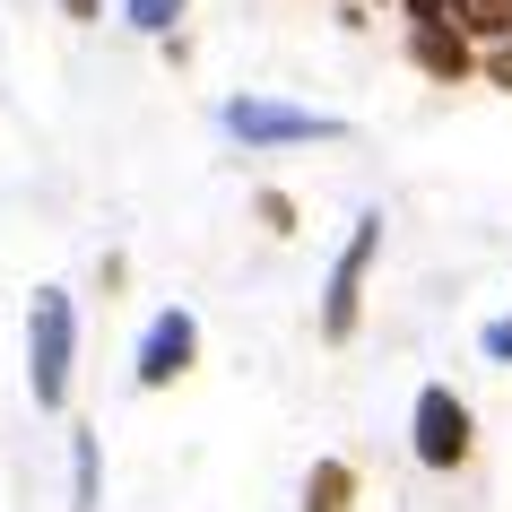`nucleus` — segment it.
Instances as JSON below:
<instances>
[{
	"mask_svg": "<svg viewBox=\"0 0 512 512\" xmlns=\"http://www.w3.org/2000/svg\"><path fill=\"white\" fill-rule=\"evenodd\" d=\"M374 252H382V217L365 209V217L348 226V243H339L330 278H322V339H330V348H348L356 313H365V278H374Z\"/></svg>",
	"mask_w": 512,
	"mask_h": 512,
	"instance_id": "3",
	"label": "nucleus"
},
{
	"mask_svg": "<svg viewBox=\"0 0 512 512\" xmlns=\"http://www.w3.org/2000/svg\"><path fill=\"white\" fill-rule=\"evenodd\" d=\"M191 365H200V322H191L183 304L148 313V330H139V348H131V391H174Z\"/></svg>",
	"mask_w": 512,
	"mask_h": 512,
	"instance_id": "5",
	"label": "nucleus"
},
{
	"mask_svg": "<svg viewBox=\"0 0 512 512\" xmlns=\"http://www.w3.org/2000/svg\"><path fill=\"white\" fill-rule=\"evenodd\" d=\"M217 131L243 139V148H322V139H348V122L339 113H304L287 96H226Z\"/></svg>",
	"mask_w": 512,
	"mask_h": 512,
	"instance_id": "2",
	"label": "nucleus"
},
{
	"mask_svg": "<svg viewBox=\"0 0 512 512\" xmlns=\"http://www.w3.org/2000/svg\"><path fill=\"white\" fill-rule=\"evenodd\" d=\"M408 18H452V0H400Z\"/></svg>",
	"mask_w": 512,
	"mask_h": 512,
	"instance_id": "12",
	"label": "nucleus"
},
{
	"mask_svg": "<svg viewBox=\"0 0 512 512\" xmlns=\"http://www.w3.org/2000/svg\"><path fill=\"white\" fill-rule=\"evenodd\" d=\"M122 18H131L139 35H174L191 18V0H122Z\"/></svg>",
	"mask_w": 512,
	"mask_h": 512,
	"instance_id": "9",
	"label": "nucleus"
},
{
	"mask_svg": "<svg viewBox=\"0 0 512 512\" xmlns=\"http://www.w3.org/2000/svg\"><path fill=\"white\" fill-rule=\"evenodd\" d=\"M469 443H478L469 400H460L452 382H426V391H417V408H408V452H417V469H460V460H469Z\"/></svg>",
	"mask_w": 512,
	"mask_h": 512,
	"instance_id": "4",
	"label": "nucleus"
},
{
	"mask_svg": "<svg viewBox=\"0 0 512 512\" xmlns=\"http://www.w3.org/2000/svg\"><path fill=\"white\" fill-rule=\"evenodd\" d=\"M356 504V469L348 460H313V478H304V512H348Z\"/></svg>",
	"mask_w": 512,
	"mask_h": 512,
	"instance_id": "8",
	"label": "nucleus"
},
{
	"mask_svg": "<svg viewBox=\"0 0 512 512\" xmlns=\"http://www.w3.org/2000/svg\"><path fill=\"white\" fill-rule=\"evenodd\" d=\"M61 9H70V18H96V9H105V0H61Z\"/></svg>",
	"mask_w": 512,
	"mask_h": 512,
	"instance_id": "13",
	"label": "nucleus"
},
{
	"mask_svg": "<svg viewBox=\"0 0 512 512\" xmlns=\"http://www.w3.org/2000/svg\"><path fill=\"white\" fill-rule=\"evenodd\" d=\"M96 504H105V452L87 426H70V512H96Z\"/></svg>",
	"mask_w": 512,
	"mask_h": 512,
	"instance_id": "7",
	"label": "nucleus"
},
{
	"mask_svg": "<svg viewBox=\"0 0 512 512\" xmlns=\"http://www.w3.org/2000/svg\"><path fill=\"white\" fill-rule=\"evenodd\" d=\"M70 382H79V304H70V287H35L27 296V400L44 417H61Z\"/></svg>",
	"mask_w": 512,
	"mask_h": 512,
	"instance_id": "1",
	"label": "nucleus"
},
{
	"mask_svg": "<svg viewBox=\"0 0 512 512\" xmlns=\"http://www.w3.org/2000/svg\"><path fill=\"white\" fill-rule=\"evenodd\" d=\"M486 70H495V79H504V87H512V53H495V61H486Z\"/></svg>",
	"mask_w": 512,
	"mask_h": 512,
	"instance_id": "14",
	"label": "nucleus"
},
{
	"mask_svg": "<svg viewBox=\"0 0 512 512\" xmlns=\"http://www.w3.org/2000/svg\"><path fill=\"white\" fill-rule=\"evenodd\" d=\"M486 356H495V365H512V322H486Z\"/></svg>",
	"mask_w": 512,
	"mask_h": 512,
	"instance_id": "11",
	"label": "nucleus"
},
{
	"mask_svg": "<svg viewBox=\"0 0 512 512\" xmlns=\"http://www.w3.org/2000/svg\"><path fill=\"white\" fill-rule=\"evenodd\" d=\"M261 226H278V235H287V226H296V200H287V191H261Z\"/></svg>",
	"mask_w": 512,
	"mask_h": 512,
	"instance_id": "10",
	"label": "nucleus"
},
{
	"mask_svg": "<svg viewBox=\"0 0 512 512\" xmlns=\"http://www.w3.org/2000/svg\"><path fill=\"white\" fill-rule=\"evenodd\" d=\"M408 61H417L426 79L452 87V79H469V70H478V44H469L452 18H408Z\"/></svg>",
	"mask_w": 512,
	"mask_h": 512,
	"instance_id": "6",
	"label": "nucleus"
}]
</instances>
